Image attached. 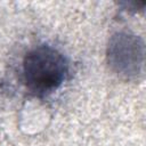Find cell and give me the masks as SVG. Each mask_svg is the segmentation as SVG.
Masks as SVG:
<instances>
[{
	"mask_svg": "<svg viewBox=\"0 0 146 146\" xmlns=\"http://www.w3.org/2000/svg\"><path fill=\"white\" fill-rule=\"evenodd\" d=\"M68 63L64 55L49 44H41L26 52L23 59V79L34 95L48 96L64 83Z\"/></svg>",
	"mask_w": 146,
	"mask_h": 146,
	"instance_id": "1",
	"label": "cell"
},
{
	"mask_svg": "<svg viewBox=\"0 0 146 146\" xmlns=\"http://www.w3.org/2000/svg\"><path fill=\"white\" fill-rule=\"evenodd\" d=\"M106 60L110 68L125 80L138 79L144 71L145 43L131 32H115L108 40Z\"/></svg>",
	"mask_w": 146,
	"mask_h": 146,
	"instance_id": "2",
	"label": "cell"
}]
</instances>
